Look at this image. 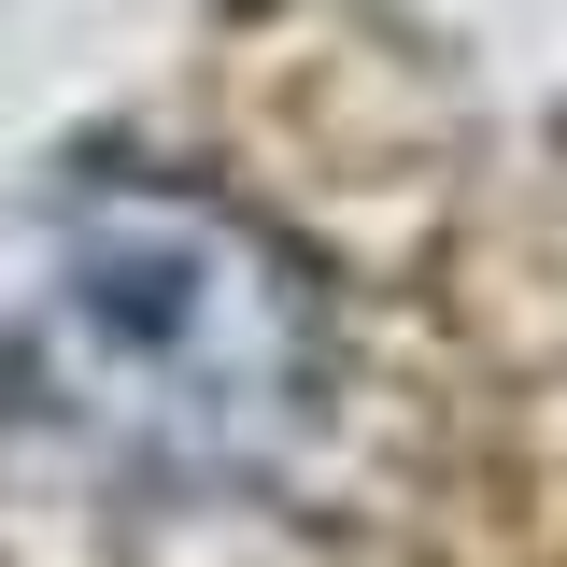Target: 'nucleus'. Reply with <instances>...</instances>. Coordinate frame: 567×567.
I'll return each mask as SVG.
<instances>
[{
    "label": "nucleus",
    "instance_id": "obj_1",
    "mask_svg": "<svg viewBox=\"0 0 567 567\" xmlns=\"http://www.w3.org/2000/svg\"><path fill=\"white\" fill-rule=\"evenodd\" d=\"M327 312L270 227L185 185H100L29 298V398L142 483H256L312 425Z\"/></svg>",
    "mask_w": 567,
    "mask_h": 567
}]
</instances>
